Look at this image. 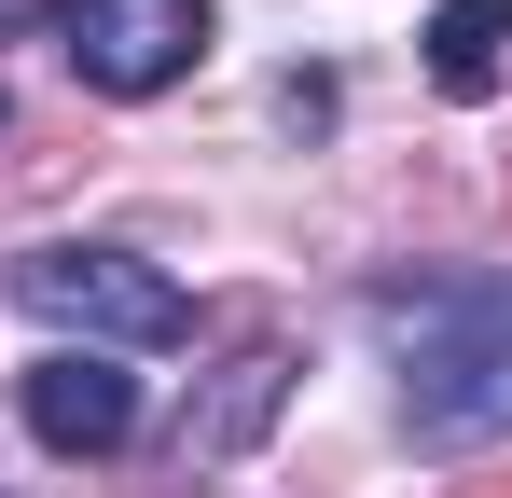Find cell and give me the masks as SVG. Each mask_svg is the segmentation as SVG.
Returning a JSON list of instances; mask_svg holds the SVG:
<instances>
[{
    "label": "cell",
    "mask_w": 512,
    "mask_h": 498,
    "mask_svg": "<svg viewBox=\"0 0 512 498\" xmlns=\"http://www.w3.org/2000/svg\"><path fill=\"white\" fill-rule=\"evenodd\" d=\"M291 374H305V360H291V332H250V346L222 360V388H208V402L180 415V471H236V457H250L263 429H277Z\"/></svg>",
    "instance_id": "cell-5"
},
{
    "label": "cell",
    "mask_w": 512,
    "mask_h": 498,
    "mask_svg": "<svg viewBox=\"0 0 512 498\" xmlns=\"http://www.w3.org/2000/svg\"><path fill=\"white\" fill-rule=\"evenodd\" d=\"M14 415H28L42 457H125V443H139V374H125L111 346H56V360L14 374Z\"/></svg>",
    "instance_id": "cell-4"
},
{
    "label": "cell",
    "mask_w": 512,
    "mask_h": 498,
    "mask_svg": "<svg viewBox=\"0 0 512 498\" xmlns=\"http://www.w3.org/2000/svg\"><path fill=\"white\" fill-rule=\"evenodd\" d=\"M0 291H14L42 332H70V346H111V360L194 346V291H180L167 263H139L125 236H42V249H14V263H0Z\"/></svg>",
    "instance_id": "cell-2"
},
{
    "label": "cell",
    "mask_w": 512,
    "mask_h": 498,
    "mask_svg": "<svg viewBox=\"0 0 512 498\" xmlns=\"http://www.w3.org/2000/svg\"><path fill=\"white\" fill-rule=\"evenodd\" d=\"M277 125H305V139H319V125H333V70H291V83H277Z\"/></svg>",
    "instance_id": "cell-7"
},
{
    "label": "cell",
    "mask_w": 512,
    "mask_h": 498,
    "mask_svg": "<svg viewBox=\"0 0 512 498\" xmlns=\"http://www.w3.org/2000/svg\"><path fill=\"white\" fill-rule=\"evenodd\" d=\"M208 0H56V56L84 70V97H167V83H194V56H208Z\"/></svg>",
    "instance_id": "cell-3"
},
{
    "label": "cell",
    "mask_w": 512,
    "mask_h": 498,
    "mask_svg": "<svg viewBox=\"0 0 512 498\" xmlns=\"http://www.w3.org/2000/svg\"><path fill=\"white\" fill-rule=\"evenodd\" d=\"M360 332L402 374V443L416 457H485L512 443V263H443V277H374Z\"/></svg>",
    "instance_id": "cell-1"
},
{
    "label": "cell",
    "mask_w": 512,
    "mask_h": 498,
    "mask_svg": "<svg viewBox=\"0 0 512 498\" xmlns=\"http://www.w3.org/2000/svg\"><path fill=\"white\" fill-rule=\"evenodd\" d=\"M471 498H512V485H471Z\"/></svg>",
    "instance_id": "cell-8"
},
{
    "label": "cell",
    "mask_w": 512,
    "mask_h": 498,
    "mask_svg": "<svg viewBox=\"0 0 512 498\" xmlns=\"http://www.w3.org/2000/svg\"><path fill=\"white\" fill-rule=\"evenodd\" d=\"M429 83H443L457 111H485L512 83V0H443V14H429Z\"/></svg>",
    "instance_id": "cell-6"
}]
</instances>
